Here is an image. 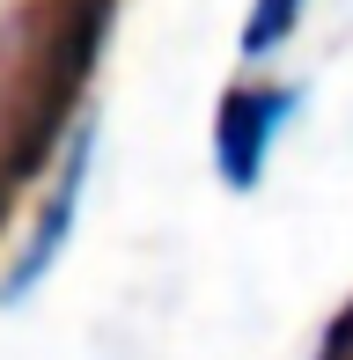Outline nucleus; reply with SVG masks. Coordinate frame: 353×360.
Returning <instances> with one entry per match:
<instances>
[{"label":"nucleus","instance_id":"3","mask_svg":"<svg viewBox=\"0 0 353 360\" xmlns=\"http://www.w3.org/2000/svg\"><path fill=\"white\" fill-rule=\"evenodd\" d=\"M302 8H309V0H258V8H250V22H243V59H272L287 37H295Z\"/></svg>","mask_w":353,"mask_h":360},{"label":"nucleus","instance_id":"1","mask_svg":"<svg viewBox=\"0 0 353 360\" xmlns=\"http://www.w3.org/2000/svg\"><path fill=\"white\" fill-rule=\"evenodd\" d=\"M89 162H96V125H74L67 155L52 162V191H44V206H37V228H30V243L8 265V287H0L8 309L30 302V294L44 287V272L59 265V250H67V236H74V214H82V191H89Z\"/></svg>","mask_w":353,"mask_h":360},{"label":"nucleus","instance_id":"4","mask_svg":"<svg viewBox=\"0 0 353 360\" xmlns=\"http://www.w3.org/2000/svg\"><path fill=\"white\" fill-rule=\"evenodd\" d=\"M324 360H353V309L339 323H331V338H324Z\"/></svg>","mask_w":353,"mask_h":360},{"label":"nucleus","instance_id":"2","mask_svg":"<svg viewBox=\"0 0 353 360\" xmlns=\"http://www.w3.org/2000/svg\"><path fill=\"white\" fill-rule=\"evenodd\" d=\"M295 103H302L295 89H229L221 96V110H214V169H221L229 191H258L265 147L280 140Z\"/></svg>","mask_w":353,"mask_h":360}]
</instances>
